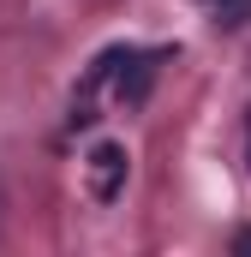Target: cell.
Instances as JSON below:
<instances>
[{"instance_id":"3","label":"cell","mask_w":251,"mask_h":257,"mask_svg":"<svg viewBox=\"0 0 251 257\" xmlns=\"http://www.w3.org/2000/svg\"><path fill=\"white\" fill-rule=\"evenodd\" d=\"M233 251H251V227H239V233H233Z\"/></svg>"},{"instance_id":"4","label":"cell","mask_w":251,"mask_h":257,"mask_svg":"<svg viewBox=\"0 0 251 257\" xmlns=\"http://www.w3.org/2000/svg\"><path fill=\"white\" fill-rule=\"evenodd\" d=\"M245 168H251V108H245Z\"/></svg>"},{"instance_id":"5","label":"cell","mask_w":251,"mask_h":257,"mask_svg":"<svg viewBox=\"0 0 251 257\" xmlns=\"http://www.w3.org/2000/svg\"><path fill=\"white\" fill-rule=\"evenodd\" d=\"M203 6H215V12H221V6H245V0H203Z\"/></svg>"},{"instance_id":"1","label":"cell","mask_w":251,"mask_h":257,"mask_svg":"<svg viewBox=\"0 0 251 257\" xmlns=\"http://www.w3.org/2000/svg\"><path fill=\"white\" fill-rule=\"evenodd\" d=\"M126 168H132L126 144L102 138V144L90 150V162H84V174H90V197H96V203H114V197L126 192Z\"/></svg>"},{"instance_id":"2","label":"cell","mask_w":251,"mask_h":257,"mask_svg":"<svg viewBox=\"0 0 251 257\" xmlns=\"http://www.w3.org/2000/svg\"><path fill=\"white\" fill-rule=\"evenodd\" d=\"M150 78H156V54H126V72H120V84H114V96H120L126 108H138L144 96H150Z\"/></svg>"}]
</instances>
